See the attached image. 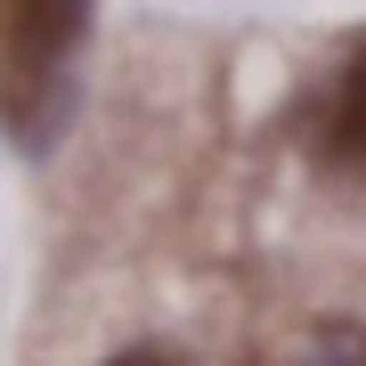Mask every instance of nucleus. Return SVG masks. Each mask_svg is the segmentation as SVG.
Returning a JSON list of instances; mask_svg holds the SVG:
<instances>
[{
	"instance_id": "obj_3",
	"label": "nucleus",
	"mask_w": 366,
	"mask_h": 366,
	"mask_svg": "<svg viewBox=\"0 0 366 366\" xmlns=\"http://www.w3.org/2000/svg\"><path fill=\"white\" fill-rule=\"evenodd\" d=\"M114 366H179V358H163V350H131V358H114Z\"/></svg>"
},
{
	"instance_id": "obj_1",
	"label": "nucleus",
	"mask_w": 366,
	"mask_h": 366,
	"mask_svg": "<svg viewBox=\"0 0 366 366\" xmlns=\"http://www.w3.org/2000/svg\"><path fill=\"white\" fill-rule=\"evenodd\" d=\"M90 25V0H0V33H9V74H16V114L33 90L66 66V49Z\"/></svg>"
},
{
	"instance_id": "obj_2",
	"label": "nucleus",
	"mask_w": 366,
	"mask_h": 366,
	"mask_svg": "<svg viewBox=\"0 0 366 366\" xmlns=\"http://www.w3.org/2000/svg\"><path fill=\"white\" fill-rule=\"evenodd\" d=\"M326 147L342 163H358L366 171V41L350 49V66H342L334 81V114H326Z\"/></svg>"
}]
</instances>
